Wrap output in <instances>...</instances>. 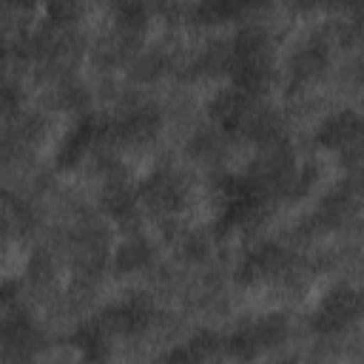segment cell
<instances>
[{
    "instance_id": "cell-1",
    "label": "cell",
    "mask_w": 364,
    "mask_h": 364,
    "mask_svg": "<svg viewBox=\"0 0 364 364\" xmlns=\"http://www.w3.org/2000/svg\"><path fill=\"white\" fill-rule=\"evenodd\" d=\"M230 82L259 94L273 80V40L262 26H242L228 40V68Z\"/></svg>"
},
{
    "instance_id": "cell-2",
    "label": "cell",
    "mask_w": 364,
    "mask_h": 364,
    "mask_svg": "<svg viewBox=\"0 0 364 364\" xmlns=\"http://www.w3.org/2000/svg\"><path fill=\"white\" fill-rule=\"evenodd\" d=\"M270 199V191L250 171L222 176L216 185V233L242 230L259 222Z\"/></svg>"
},
{
    "instance_id": "cell-3",
    "label": "cell",
    "mask_w": 364,
    "mask_h": 364,
    "mask_svg": "<svg viewBox=\"0 0 364 364\" xmlns=\"http://www.w3.org/2000/svg\"><path fill=\"white\" fill-rule=\"evenodd\" d=\"M364 321V290L338 282L321 293L316 307L310 310V327L318 336H341Z\"/></svg>"
},
{
    "instance_id": "cell-4",
    "label": "cell",
    "mask_w": 364,
    "mask_h": 364,
    "mask_svg": "<svg viewBox=\"0 0 364 364\" xmlns=\"http://www.w3.org/2000/svg\"><path fill=\"white\" fill-rule=\"evenodd\" d=\"M290 333V324L282 313H267L256 316L253 321H245L233 333L222 338V353L230 355L233 361H256L273 347H279Z\"/></svg>"
},
{
    "instance_id": "cell-5",
    "label": "cell",
    "mask_w": 364,
    "mask_h": 364,
    "mask_svg": "<svg viewBox=\"0 0 364 364\" xmlns=\"http://www.w3.org/2000/svg\"><path fill=\"white\" fill-rule=\"evenodd\" d=\"M313 139L318 148L341 156L347 165L364 168V114L355 108H338L327 114L316 131Z\"/></svg>"
},
{
    "instance_id": "cell-6",
    "label": "cell",
    "mask_w": 364,
    "mask_h": 364,
    "mask_svg": "<svg viewBox=\"0 0 364 364\" xmlns=\"http://www.w3.org/2000/svg\"><path fill=\"white\" fill-rule=\"evenodd\" d=\"M262 108L264 102L259 100V94H250L233 82L222 85L208 100V117L213 119V125L228 136H245V139Z\"/></svg>"
},
{
    "instance_id": "cell-7",
    "label": "cell",
    "mask_w": 364,
    "mask_h": 364,
    "mask_svg": "<svg viewBox=\"0 0 364 364\" xmlns=\"http://www.w3.org/2000/svg\"><path fill=\"white\" fill-rule=\"evenodd\" d=\"M105 139H111V117L97 114V111L80 114L71 122V128L63 134V139L54 151V159L60 168H74Z\"/></svg>"
},
{
    "instance_id": "cell-8",
    "label": "cell",
    "mask_w": 364,
    "mask_h": 364,
    "mask_svg": "<svg viewBox=\"0 0 364 364\" xmlns=\"http://www.w3.org/2000/svg\"><path fill=\"white\" fill-rule=\"evenodd\" d=\"M136 193H139V205H145L148 210L176 213L185 208L188 185L173 168H156L136 185Z\"/></svg>"
},
{
    "instance_id": "cell-9",
    "label": "cell",
    "mask_w": 364,
    "mask_h": 364,
    "mask_svg": "<svg viewBox=\"0 0 364 364\" xmlns=\"http://www.w3.org/2000/svg\"><path fill=\"white\" fill-rule=\"evenodd\" d=\"M293 264V256L287 253V247H282L279 242H259L253 245L236 264V282L239 284H259V282H270L282 273H287V267Z\"/></svg>"
},
{
    "instance_id": "cell-10",
    "label": "cell",
    "mask_w": 364,
    "mask_h": 364,
    "mask_svg": "<svg viewBox=\"0 0 364 364\" xmlns=\"http://www.w3.org/2000/svg\"><path fill=\"white\" fill-rule=\"evenodd\" d=\"M3 344H6V353L17 355L20 361L31 358L40 350L37 324L20 304H11V301H6V310H3Z\"/></svg>"
},
{
    "instance_id": "cell-11",
    "label": "cell",
    "mask_w": 364,
    "mask_h": 364,
    "mask_svg": "<svg viewBox=\"0 0 364 364\" xmlns=\"http://www.w3.org/2000/svg\"><path fill=\"white\" fill-rule=\"evenodd\" d=\"M102 324L111 330V336H136L151 327L154 321V307L145 299H125L102 310Z\"/></svg>"
},
{
    "instance_id": "cell-12",
    "label": "cell",
    "mask_w": 364,
    "mask_h": 364,
    "mask_svg": "<svg viewBox=\"0 0 364 364\" xmlns=\"http://www.w3.org/2000/svg\"><path fill=\"white\" fill-rule=\"evenodd\" d=\"M68 344L85 364H105L111 355V330L97 316L91 321L77 324L68 336Z\"/></svg>"
},
{
    "instance_id": "cell-13",
    "label": "cell",
    "mask_w": 364,
    "mask_h": 364,
    "mask_svg": "<svg viewBox=\"0 0 364 364\" xmlns=\"http://www.w3.org/2000/svg\"><path fill=\"white\" fill-rule=\"evenodd\" d=\"M162 125V117L151 105H136L119 117H111V139L117 142H148Z\"/></svg>"
},
{
    "instance_id": "cell-14",
    "label": "cell",
    "mask_w": 364,
    "mask_h": 364,
    "mask_svg": "<svg viewBox=\"0 0 364 364\" xmlns=\"http://www.w3.org/2000/svg\"><path fill=\"white\" fill-rule=\"evenodd\" d=\"M222 350V338L210 330H202L196 336H191L188 341H182L179 347L168 350L162 358H156L154 364H205L210 361L216 353Z\"/></svg>"
},
{
    "instance_id": "cell-15",
    "label": "cell",
    "mask_w": 364,
    "mask_h": 364,
    "mask_svg": "<svg viewBox=\"0 0 364 364\" xmlns=\"http://www.w3.org/2000/svg\"><path fill=\"white\" fill-rule=\"evenodd\" d=\"M327 63H330V46H327V40L310 37V40H304L293 51V57H290V74H293L296 82H307V80L318 77L327 68Z\"/></svg>"
},
{
    "instance_id": "cell-16",
    "label": "cell",
    "mask_w": 364,
    "mask_h": 364,
    "mask_svg": "<svg viewBox=\"0 0 364 364\" xmlns=\"http://www.w3.org/2000/svg\"><path fill=\"white\" fill-rule=\"evenodd\" d=\"M151 262H154V245L139 233L122 239L114 250V270L119 273H139L151 267Z\"/></svg>"
},
{
    "instance_id": "cell-17",
    "label": "cell",
    "mask_w": 364,
    "mask_h": 364,
    "mask_svg": "<svg viewBox=\"0 0 364 364\" xmlns=\"http://www.w3.org/2000/svg\"><path fill=\"white\" fill-rule=\"evenodd\" d=\"M102 208L111 219L128 222L139 208V193H136V188L125 185L122 179H111L102 191Z\"/></svg>"
},
{
    "instance_id": "cell-18",
    "label": "cell",
    "mask_w": 364,
    "mask_h": 364,
    "mask_svg": "<svg viewBox=\"0 0 364 364\" xmlns=\"http://www.w3.org/2000/svg\"><path fill=\"white\" fill-rule=\"evenodd\" d=\"M247 9V3H236V0H210V3H199L193 6V17L205 20V23H225L239 17Z\"/></svg>"
},
{
    "instance_id": "cell-19",
    "label": "cell",
    "mask_w": 364,
    "mask_h": 364,
    "mask_svg": "<svg viewBox=\"0 0 364 364\" xmlns=\"http://www.w3.org/2000/svg\"><path fill=\"white\" fill-rule=\"evenodd\" d=\"M114 14H117V26H119V28L136 31V28H142L145 20H148V6H142V3H119V6L114 9Z\"/></svg>"
},
{
    "instance_id": "cell-20",
    "label": "cell",
    "mask_w": 364,
    "mask_h": 364,
    "mask_svg": "<svg viewBox=\"0 0 364 364\" xmlns=\"http://www.w3.org/2000/svg\"><path fill=\"white\" fill-rule=\"evenodd\" d=\"M358 74H361V80H364V60H361V65H358Z\"/></svg>"
},
{
    "instance_id": "cell-21",
    "label": "cell",
    "mask_w": 364,
    "mask_h": 364,
    "mask_svg": "<svg viewBox=\"0 0 364 364\" xmlns=\"http://www.w3.org/2000/svg\"><path fill=\"white\" fill-rule=\"evenodd\" d=\"M279 364H293V361H279Z\"/></svg>"
}]
</instances>
